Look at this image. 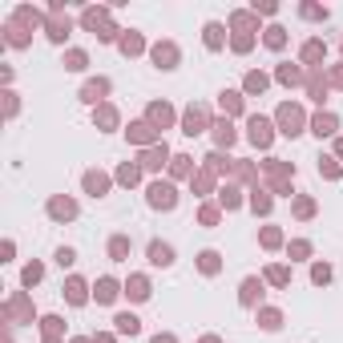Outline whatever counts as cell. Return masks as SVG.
<instances>
[{"instance_id":"5","label":"cell","mask_w":343,"mask_h":343,"mask_svg":"<svg viewBox=\"0 0 343 343\" xmlns=\"http://www.w3.org/2000/svg\"><path fill=\"white\" fill-rule=\"evenodd\" d=\"M331 125H335L331 117H319V121H315V134H331Z\"/></svg>"},{"instance_id":"6","label":"cell","mask_w":343,"mask_h":343,"mask_svg":"<svg viewBox=\"0 0 343 343\" xmlns=\"http://www.w3.org/2000/svg\"><path fill=\"white\" fill-rule=\"evenodd\" d=\"M117 327H121V331H137V319H129V315H121V319H117Z\"/></svg>"},{"instance_id":"7","label":"cell","mask_w":343,"mask_h":343,"mask_svg":"<svg viewBox=\"0 0 343 343\" xmlns=\"http://www.w3.org/2000/svg\"><path fill=\"white\" fill-rule=\"evenodd\" d=\"M97 93H105V81H97V85H89V89H85L89 101H97Z\"/></svg>"},{"instance_id":"2","label":"cell","mask_w":343,"mask_h":343,"mask_svg":"<svg viewBox=\"0 0 343 343\" xmlns=\"http://www.w3.org/2000/svg\"><path fill=\"white\" fill-rule=\"evenodd\" d=\"M251 137H254L258 145H263V141L271 137V134H267V121H258V117H254V121H251Z\"/></svg>"},{"instance_id":"4","label":"cell","mask_w":343,"mask_h":343,"mask_svg":"<svg viewBox=\"0 0 343 343\" xmlns=\"http://www.w3.org/2000/svg\"><path fill=\"white\" fill-rule=\"evenodd\" d=\"M69 299L81 303V299H85V287H81V283H69Z\"/></svg>"},{"instance_id":"3","label":"cell","mask_w":343,"mask_h":343,"mask_svg":"<svg viewBox=\"0 0 343 343\" xmlns=\"http://www.w3.org/2000/svg\"><path fill=\"white\" fill-rule=\"evenodd\" d=\"M150 254H154V263H170V247H161V242H154Z\"/></svg>"},{"instance_id":"1","label":"cell","mask_w":343,"mask_h":343,"mask_svg":"<svg viewBox=\"0 0 343 343\" xmlns=\"http://www.w3.org/2000/svg\"><path fill=\"white\" fill-rule=\"evenodd\" d=\"M150 202H154V206H174V190H170V186H154Z\"/></svg>"}]
</instances>
